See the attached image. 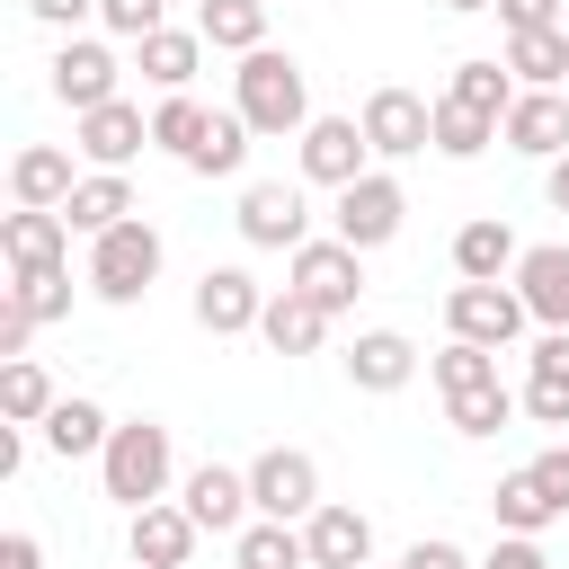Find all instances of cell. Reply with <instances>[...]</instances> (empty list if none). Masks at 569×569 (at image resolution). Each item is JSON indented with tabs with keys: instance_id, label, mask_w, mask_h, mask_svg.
Masks as SVG:
<instances>
[{
	"instance_id": "obj_1",
	"label": "cell",
	"mask_w": 569,
	"mask_h": 569,
	"mask_svg": "<svg viewBox=\"0 0 569 569\" xmlns=\"http://www.w3.org/2000/svg\"><path fill=\"white\" fill-rule=\"evenodd\" d=\"M231 116H240L249 133H267V142L302 133V124H311V80H302V62L276 53V44L240 53V71H231Z\"/></svg>"
},
{
	"instance_id": "obj_2",
	"label": "cell",
	"mask_w": 569,
	"mask_h": 569,
	"mask_svg": "<svg viewBox=\"0 0 569 569\" xmlns=\"http://www.w3.org/2000/svg\"><path fill=\"white\" fill-rule=\"evenodd\" d=\"M169 471H178V453H169V427L160 418H124L107 436V453H98V480H107L116 507H160Z\"/></svg>"
},
{
	"instance_id": "obj_3",
	"label": "cell",
	"mask_w": 569,
	"mask_h": 569,
	"mask_svg": "<svg viewBox=\"0 0 569 569\" xmlns=\"http://www.w3.org/2000/svg\"><path fill=\"white\" fill-rule=\"evenodd\" d=\"M151 276H160V231H151L142 213L116 222L107 240H89V293H98V302H142Z\"/></svg>"
},
{
	"instance_id": "obj_4",
	"label": "cell",
	"mask_w": 569,
	"mask_h": 569,
	"mask_svg": "<svg viewBox=\"0 0 569 569\" xmlns=\"http://www.w3.org/2000/svg\"><path fill=\"white\" fill-rule=\"evenodd\" d=\"M284 293H302V302H320V311L338 320V311L365 293V249H347L338 231H329V240H302V249L284 258Z\"/></svg>"
},
{
	"instance_id": "obj_5",
	"label": "cell",
	"mask_w": 569,
	"mask_h": 569,
	"mask_svg": "<svg viewBox=\"0 0 569 569\" xmlns=\"http://www.w3.org/2000/svg\"><path fill=\"white\" fill-rule=\"evenodd\" d=\"M249 507L276 516V525H311V507H320V462H311L302 445H267V453L249 462Z\"/></svg>"
},
{
	"instance_id": "obj_6",
	"label": "cell",
	"mask_w": 569,
	"mask_h": 569,
	"mask_svg": "<svg viewBox=\"0 0 569 569\" xmlns=\"http://www.w3.org/2000/svg\"><path fill=\"white\" fill-rule=\"evenodd\" d=\"M400 213H409V196H400V178L391 169H365L356 187H338V240L347 249H382V240H400Z\"/></svg>"
},
{
	"instance_id": "obj_7",
	"label": "cell",
	"mask_w": 569,
	"mask_h": 569,
	"mask_svg": "<svg viewBox=\"0 0 569 569\" xmlns=\"http://www.w3.org/2000/svg\"><path fill=\"white\" fill-rule=\"evenodd\" d=\"M356 124H365V142H373L382 160H409V151H436V98H418V89H373Z\"/></svg>"
},
{
	"instance_id": "obj_8",
	"label": "cell",
	"mask_w": 569,
	"mask_h": 569,
	"mask_svg": "<svg viewBox=\"0 0 569 569\" xmlns=\"http://www.w3.org/2000/svg\"><path fill=\"white\" fill-rule=\"evenodd\" d=\"M231 222H240V240H249V249H284V258L311 240L302 187H284V178H258V187H240V213H231Z\"/></svg>"
},
{
	"instance_id": "obj_9",
	"label": "cell",
	"mask_w": 569,
	"mask_h": 569,
	"mask_svg": "<svg viewBox=\"0 0 569 569\" xmlns=\"http://www.w3.org/2000/svg\"><path fill=\"white\" fill-rule=\"evenodd\" d=\"M525 320H533V311H525L516 284H453V293H445V329L471 338V347H507Z\"/></svg>"
},
{
	"instance_id": "obj_10",
	"label": "cell",
	"mask_w": 569,
	"mask_h": 569,
	"mask_svg": "<svg viewBox=\"0 0 569 569\" xmlns=\"http://www.w3.org/2000/svg\"><path fill=\"white\" fill-rule=\"evenodd\" d=\"M365 160H373V142H365L356 116H311V124H302V178H311V187H356Z\"/></svg>"
},
{
	"instance_id": "obj_11",
	"label": "cell",
	"mask_w": 569,
	"mask_h": 569,
	"mask_svg": "<svg viewBox=\"0 0 569 569\" xmlns=\"http://www.w3.org/2000/svg\"><path fill=\"white\" fill-rule=\"evenodd\" d=\"M302 551H311V569H373V516L347 498H320L302 525Z\"/></svg>"
},
{
	"instance_id": "obj_12",
	"label": "cell",
	"mask_w": 569,
	"mask_h": 569,
	"mask_svg": "<svg viewBox=\"0 0 569 569\" xmlns=\"http://www.w3.org/2000/svg\"><path fill=\"white\" fill-rule=\"evenodd\" d=\"M258 320H267V293H258L249 267H204V276H196V329L240 338V329H258Z\"/></svg>"
},
{
	"instance_id": "obj_13",
	"label": "cell",
	"mask_w": 569,
	"mask_h": 569,
	"mask_svg": "<svg viewBox=\"0 0 569 569\" xmlns=\"http://www.w3.org/2000/svg\"><path fill=\"white\" fill-rule=\"evenodd\" d=\"M0 258H9V276H53L71 258V222L18 204V213H0Z\"/></svg>"
},
{
	"instance_id": "obj_14",
	"label": "cell",
	"mask_w": 569,
	"mask_h": 569,
	"mask_svg": "<svg viewBox=\"0 0 569 569\" xmlns=\"http://www.w3.org/2000/svg\"><path fill=\"white\" fill-rule=\"evenodd\" d=\"M178 507L204 525V533H240L258 507H249V471H231V462H196L187 471V489H178Z\"/></svg>"
},
{
	"instance_id": "obj_15",
	"label": "cell",
	"mask_w": 569,
	"mask_h": 569,
	"mask_svg": "<svg viewBox=\"0 0 569 569\" xmlns=\"http://www.w3.org/2000/svg\"><path fill=\"white\" fill-rule=\"evenodd\" d=\"M498 133H507V151H525V160H569V89H525Z\"/></svg>"
},
{
	"instance_id": "obj_16",
	"label": "cell",
	"mask_w": 569,
	"mask_h": 569,
	"mask_svg": "<svg viewBox=\"0 0 569 569\" xmlns=\"http://www.w3.org/2000/svg\"><path fill=\"white\" fill-rule=\"evenodd\" d=\"M53 98H62L71 116L116 107V53H107V44H89V36H62V53H53Z\"/></svg>"
},
{
	"instance_id": "obj_17",
	"label": "cell",
	"mask_w": 569,
	"mask_h": 569,
	"mask_svg": "<svg viewBox=\"0 0 569 569\" xmlns=\"http://www.w3.org/2000/svg\"><path fill=\"white\" fill-rule=\"evenodd\" d=\"M71 142H80V160H89V169H124V160H133V151L151 142V116L116 98V107H89Z\"/></svg>"
},
{
	"instance_id": "obj_18",
	"label": "cell",
	"mask_w": 569,
	"mask_h": 569,
	"mask_svg": "<svg viewBox=\"0 0 569 569\" xmlns=\"http://www.w3.org/2000/svg\"><path fill=\"white\" fill-rule=\"evenodd\" d=\"M71 187H80V178H71V151H62V142H27V151L9 160V196L36 204V213H62Z\"/></svg>"
},
{
	"instance_id": "obj_19",
	"label": "cell",
	"mask_w": 569,
	"mask_h": 569,
	"mask_svg": "<svg viewBox=\"0 0 569 569\" xmlns=\"http://www.w3.org/2000/svg\"><path fill=\"white\" fill-rule=\"evenodd\" d=\"M516 258H525V249H516V231H507L498 213H471V222L453 231V276H462V284H498V276H516Z\"/></svg>"
},
{
	"instance_id": "obj_20",
	"label": "cell",
	"mask_w": 569,
	"mask_h": 569,
	"mask_svg": "<svg viewBox=\"0 0 569 569\" xmlns=\"http://www.w3.org/2000/svg\"><path fill=\"white\" fill-rule=\"evenodd\" d=\"M196 533H204V525H196L187 507H169V498H160V507H133V569H187Z\"/></svg>"
},
{
	"instance_id": "obj_21",
	"label": "cell",
	"mask_w": 569,
	"mask_h": 569,
	"mask_svg": "<svg viewBox=\"0 0 569 569\" xmlns=\"http://www.w3.org/2000/svg\"><path fill=\"white\" fill-rule=\"evenodd\" d=\"M516 293H525V311H533L542 329H569V249H560V240L525 249V258H516Z\"/></svg>"
},
{
	"instance_id": "obj_22",
	"label": "cell",
	"mask_w": 569,
	"mask_h": 569,
	"mask_svg": "<svg viewBox=\"0 0 569 569\" xmlns=\"http://www.w3.org/2000/svg\"><path fill=\"white\" fill-rule=\"evenodd\" d=\"M62 222H71V231H89V240H107L116 222H133V178H124V169H89V178L71 187Z\"/></svg>"
},
{
	"instance_id": "obj_23",
	"label": "cell",
	"mask_w": 569,
	"mask_h": 569,
	"mask_svg": "<svg viewBox=\"0 0 569 569\" xmlns=\"http://www.w3.org/2000/svg\"><path fill=\"white\" fill-rule=\"evenodd\" d=\"M409 373H418V347H409L400 329H365V338L347 347V382H356V391H400Z\"/></svg>"
},
{
	"instance_id": "obj_24",
	"label": "cell",
	"mask_w": 569,
	"mask_h": 569,
	"mask_svg": "<svg viewBox=\"0 0 569 569\" xmlns=\"http://www.w3.org/2000/svg\"><path fill=\"white\" fill-rule=\"evenodd\" d=\"M258 338H267L276 356H320V338H329V311H320V302H302V293H267V320H258Z\"/></svg>"
},
{
	"instance_id": "obj_25",
	"label": "cell",
	"mask_w": 569,
	"mask_h": 569,
	"mask_svg": "<svg viewBox=\"0 0 569 569\" xmlns=\"http://www.w3.org/2000/svg\"><path fill=\"white\" fill-rule=\"evenodd\" d=\"M507 71L525 89H569V27H533V36H507Z\"/></svg>"
},
{
	"instance_id": "obj_26",
	"label": "cell",
	"mask_w": 569,
	"mask_h": 569,
	"mask_svg": "<svg viewBox=\"0 0 569 569\" xmlns=\"http://www.w3.org/2000/svg\"><path fill=\"white\" fill-rule=\"evenodd\" d=\"M445 98H462V107H480V116H498V124H507V107H516L525 89H516V71H507V62H489V53H471V62H453V80H445Z\"/></svg>"
},
{
	"instance_id": "obj_27",
	"label": "cell",
	"mask_w": 569,
	"mask_h": 569,
	"mask_svg": "<svg viewBox=\"0 0 569 569\" xmlns=\"http://www.w3.org/2000/svg\"><path fill=\"white\" fill-rule=\"evenodd\" d=\"M53 400H62V391H53V373H44L36 356L0 365V418H9V427H44V418H53Z\"/></svg>"
},
{
	"instance_id": "obj_28",
	"label": "cell",
	"mask_w": 569,
	"mask_h": 569,
	"mask_svg": "<svg viewBox=\"0 0 569 569\" xmlns=\"http://www.w3.org/2000/svg\"><path fill=\"white\" fill-rule=\"evenodd\" d=\"M231 551H240V569H311L302 525H276V516H249V525L231 533Z\"/></svg>"
},
{
	"instance_id": "obj_29",
	"label": "cell",
	"mask_w": 569,
	"mask_h": 569,
	"mask_svg": "<svg viewBox=\"0 0 569 569\" xmlns=\"http://www.w3.org/2000/svg\"><path fill=\"white\" fill-rule=\"evenodd\" d=\"M196 36L222 44V53H258L267 44V0H204L196 9Z\"/></svg>"
},
{
	"instance_id": "obj_30",
	"label": "cell",
	"mask_w": 569,
	"mask_h": 569,
	"mask_svg": "<svg viewBox=\"0 0 569 569\" xmlns=\"http://www.w3.org/2000/svg\"><path fill=\"white\" fill-rule=\"evenodd\" d=\"M196 62H204V36H196V27H160V36H142V80H160L169 98L196 80Z\"/></svg>"
},
{
	"instance_id": "obj_31",
	"label": "cell",
	"mask_w": 569,
	"mask_h": 569,
	"mask_svg": "<svg viewBox=\"0 0 569 569\" xmlns=\"http://www.w3.org/2000/svg\"><path fill=\"white\" fill-rule=\"evenodd\" d=\"M107 409L98 400H53V418H44V445L62 453V462H80V453H107Z\"/></svg>"
},
{
	"instance_id": "obj_32",
	"label": "cell",
	"mask_w": 569,
	"mask_h": 569,
	"mask_svg": "<svg viewBox=\"0 0 569 569\" xmlns=\"http://www.w3.org/2000/svg\"><path fill=\"white\" fill-rule=\"evenodd\" d=\"M489 516H498V533H542V525H560L533 471H507V480L489 489Z\"/></svg>"
},
{
	"instance_id": "obj_33",
	"label": "cell",
	"mask_w": 569,
	"mask_h": 569,
	"mask_svg": "<svg viewBox=\"0 0 569 569\" xmlns=\"http://www.w3.org/2000/svg\"><path fill=\"white\" fill-rule=\"evenodd\" d=\"M498 142V116H480V107H462V98H436V151L445 160H480Z\"/></svg>"
},
{
	"instance_id": "obj_34",
	"label": "cell",
	"mask_w": 569,
	"mask_h": 569,
	"mask_svg": "<svg viewBox=\"0 0 569 569\" xmlns=\"http://www.w3.org/2000/svg\"><path fill=\"white\" fill-rule=\"evenodd\" d=\"M204 133H213V116H204V107H196L187 89L151 107V142H160V151H178V160H196V151H204Z\"/></svg>"
},
{
	"instance_id": "obj_35",
	"label": "cell",
	"mask_w": 569,
	"mask_h": 569,
	"mask_svg": "<svg viewBox=\"0 0 569 569\" xmlns=\"http://www.w3.org/2000/svg\"><path fill=\"white\" fill-rule=\"evenodd\" d=\"M516 409H525V400H516L507 382H489V391H453V400H445V418H453V436H498V427H507Z\"/></svg>"
},
{
	"instance_id": "obj_36",
	"label": "cell",
	"mask_w": 569,
	"mask_h": 569,
	"mask_svg": "<svg viewBox=\"0 0 569 569\" xmlns=\"http://www.w3.org/2000/svg\"><path fill=\"white\" fill-rule=\"evenodd\" d=\"M427 365H436L445 400H453V391H489V382H498V347H471V338H453V347H445V356H427Z\"/></svg>"
},
{
	"instance_id": "obj_37",
	"label": "cell",
	"mask_w": 569,
	"mask_h": 569,
	"mask_svg": "<svg viewBox=\"0 0 569 569\" xmlns=\"http://www.w3.org/2000/svg\"><path fill=\"white\" fill-rule=\"evenodd\" d=\"M240 160H249V124H240V116H213V133H204V151H196L187 169H196V178H231Z\"/></svg>"
},
{
	"instance_id": "obj_38",
	"label": "cell",
	"mask_w": 569,
	"mask_h": 569,
	"mask_svg": "<svg viewBox=\"0 0 569 569\" xmlns=\"http://www.w3.org/2000/svg\"><path fill=\"white\" fill-rule=\"evenodd\" d=\"M9 302L44 329V320H62V311H71V276H62V267H53V276H18V284H9Z\"/></svg>"
},
{
	"instance_id": "obj_39",
	"label": "cell",
	"mask_w": 569,
	"mask_h": 569,
	"mask_svg": "<svg viewBox=\"0 0 569 569\" xmlns=\"http://www.w3.org/2000/svg\"><path fill=\"white\" fill-rule=\"evenodd\" d=\"M525 418L569 427V373H533V382H525Z\"/></svg>"
},
{
	"instance_id": "obj_40",
	"label": "cell",
	"mask_w": 569,
	"mask_h": 569,
	"mask_svg": "<svg viewBox=\"0 0 569 569\" xmlns=\"http://www.w3.org/2000/svg\"><path fill=\"white\" fill-rule=\"evenodd\" d=\"M160 9H169V0H98V18H107L116 36H133V44L160 36Z\"/></svg>"
},
{
	"instance_id": "obj_41",
	"label": "cell",
	"mask_w": 569,
	"mask_h": 569,
	"mask_svg": "<svg viewBox=\"0 0 569 569\" xmlns=\"http://www.w3.org/2000/svg\"><path fill=\"white\" fill-rule=\"evenodd\" d=\"M525 471L542 480V498H551V516H569V445H551V453H533Z\"/></svg>"
},
{
	"instance_id": "obj_42",
	"label": "cell",
	"mask_w": 569,
	"mask_h": 569,
	"mask_svg": "<svg viewBox=\"0 0 569 569\" xmlns=\"http://www.w3.org/2000/svg\"><path fill=\"white\" fill-rule=\"evenodd\" d=\"M498 18H507V36H533V27H560L569 0H498Z\"/></svg>"
},
{
	"instance_id": "obj_43",
	"label": "cell",
	"mask_w": 569,
	"mask_h": 569,
	"mask_svg": "<svg viewBox=\"0 0 569 569\" xmlns=\"http://www.w3.org/2000/svg\"><path fill=\"white\" fill-rule=\"evenodd\" d=\"M480 569H551V551H542L533 533H507V542H498V551H489Z\"/></svg>"
},
{
	"instance_id": "obj_44",
	"label": "cell",
	"mask_w": 569,
	"mask_h": 569,
	"mask_svg": "<svg viewBox=\"0 0 569 569\" xmlns=\"http://www.w3.org/2000/svg\"><path fill=\"white\" fill-rule=\"evenodd\" d=\"M400 569H471V560H462V542H445V533H436V542H409V551H400Z\"/></svg>"
},
{
	"instance_id": "obj_45",
	"label": "cell",
	"mask_w": 569,
	"mask_h": 569,
	"mask_svg": "<svg viewBox=\"0 0 569 569\" xmlns=\"http://www.w3.org/2000/svg\"><path fill=\"white\" fill-rule=\"evenodd\" d=\"M27 338H36V320H27L18 302H0V356H9V365L27 356Z\"/></svg>"
},
{
	"instance_id": "obj_46",
	"label": "cell",
	"mask_w": 569,
	"mask_h": 569,
	"mask_svg": "<svg viewBox=\"0 0 569 569\" xmlns=\"http://www.w3.org/2000/svg\"><path fill=\"white\" fill-rule=\"evenodd\" d=\"M533 373H569V329H542L533 338Z\"/></svg>"
},
{
	"instance_id": "obj_47",
	"label": "cell",
	"mask_w": 569,
	"mask_h": 569,
	"mask_svg": "<svg viewBox=\"0 0 569 569\" xmlns=\"http://www.w3.org/2000/svg\"><path fill=\"white\" fill-rule=\"evenodd\" d=\"M0 569H44V551H36V533H0Z\"/></svg>"
},
{
	"instance_id": "obj_48",
	"label": "cell",
	"mask_w": 569,
	"mask_h": 569,
	"mask_svg": "<svg viewBox=\"0 0 569 569\" xmlns=\"http://www.w3.org/2000/svg\"><path fill=\"white\" fill-rule=\"evenodd\" d=\"M27 9H36V18H44V27H80V18H89V9H98V0H27Z\"/></svg>"
},
{
	"instance_id": "obj_49",
	"label": "cell",
	"mask_w": 569,
	"mask_h": 569,
	"mask_svg": "<svg viewBox=\"0 0 569 569\" xmlns=\"http://www.w3.org/2000/svg\"><path fill=\"white\" fill-rule=\"evenodd\" d=\"M542 196H551V213H569V160H551V169H542Z\"/></svg>"
},
{
	"instance_id": "obj_50",
	"label": "cell",
	"mask_w": 569,
	"mask_h": 569,
	"mask_svg": "<svg viewBox=\"0 0 569 569\" xmlns=\"http://www.w3.org/2000/svg\"><path fill=\"white\" fill-rule=\"evenodd\" d=\"M445 9H462V18H471V9H498V0H445Z\"/></svg>"
},
{
	"instance_id": "obj_51",
	"label": "cell",
	"mask_w": 569,
	"mask_h": 569,
	"mask_svg": "<svg viewBox=\"0 0 569 569\" xmlns=\"http://www.w3.org/2000/svg\"><path fill=\"white\" fill-rule=\"evenodd\" d=\"M560 27H569V18H560Z\"/></svg>"
},
{
	"instance_id": "obj_52",
	"label": "cell",
	"mask_w": 569,
	"mask_h": 569,
	"mask_svg": "<svg viewBox=\"0 0 569 569\" xmlns=\"http://www.w3.org/2000/svg\"><path fill=\"white\" fill-rule=\"evenodd\" d=\"M267 9H276V0H267Z\"/></svg>"
}]
</instances>
